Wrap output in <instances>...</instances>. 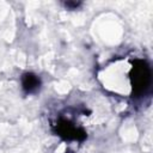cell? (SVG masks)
Listing matches in <instances>:
<instances>
[{
    "instance_id": "6da1fadb",
    "label": "cell",
    "mask_w": 153,
    "mask_h": 153,
    "mask_svg": "<svg viewBox=\"0 0 153 153\" xmlns=\"http://www.w3.org/2000/svg\"><path fill=\"white\" fill-rule=\"evenodd\" d=\"M149 78H151L149 69H148V67L146 65L141 63L140 66L134 67L133 74H131L133 87H135V90L142 92L147 87V85L149 82Z\"/></svg>"
},
{
    "instance_id": "7a4b0ae2",
    "label": "cell",
    "mask_w": 153,
    "mask_h": 153,
    "mask_svg": "<svg viewBox=\"0 0 153 153\" xmlns=\"http://www.w3.org/2000/svg\"><path fill=\"white\" fill-rule=\"evenodd\" d=\"M22 85H23V88L31 93V92H36L38 88H39V85H41V81H39V78L32 73H26L23 75V79H22Z\"/></svg>"
}]
</instances>
